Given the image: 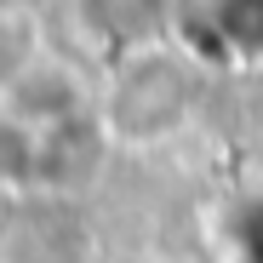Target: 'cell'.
Returning <instances> with one entry per match:
<instances>
[{
  "mask_svg": "<svg viewBox=\"0 0 263 263\" xmlns=\"http://www.w3.org/2000/svg\"><path fill=\"white\" fill-rule=\"evenodd\" d=\"M86 17L115 40H143L160 23V0H86Z\"/></svg>",
  "mask_w": 263,
  "mask_h": 263,
  "instance_id": "6da1fadb",
  "label": "cell"
}]
</instances>
